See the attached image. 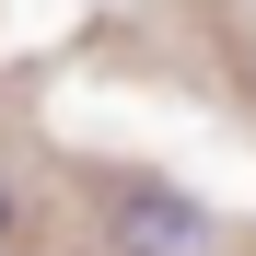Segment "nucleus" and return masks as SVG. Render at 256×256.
<instances>
[{"label":"nucleus","mask_w":256,"mask_h":256,"mask_svg":"<svg viewBox=\"0 0 256 256\" xmlns=\"http://www.w3.org/2000/svg\"><path fill=\"white\" fill-rule=\"evenodd\" d=\"M105 233H116V256H222V222L198 198H175V186H116Z\"/></svg>","instance_id":"obj_1"},{"label":"nucleus","mask_w":256,"mask_h":256,"mask_svg":"<svg viewBox=\"0 0 256 256\" xmlns=\"http://www.w3.org/2000/svg\"><path fill=\"white\" fill-rule=\"evenodd\" d=\"M12 222H24V210H12V175H0V244H12Z\"/></svg>","instance_id":"obj_2"}]
</instances>
